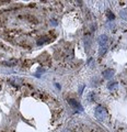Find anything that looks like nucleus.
<instances>
[{"label": "nucleus", "instance_id": "obj_1", "mask_svg": "<svg viewBox=\"0 0 127 132\" xmlns=\"http://www.w3.org/2000/svg\"><path fill=\"white\" fill-rule=\"evenodd\" d=\"M107 41H109V38H107L106 34H102L100 35V38H99V44H100V55H104L106 53L107 51V48H109V45H107Z\"/></svg>", "mask_w": 127, "mask_h": 132}, {"label": "nucleus", "instance_id": "obj_2", "mask_svg": "<svg viewBox=\"0 0 127 132\" xmlns=\"http://www.w3.org/2000/svg\"><path fill=\"white\" fill-rule=\"evenodd\" d=\"M94 114H95V118L99 119L100 121H103L106 119V110L103 106H98L94 110Z\"/></svg>", "mask_w": 127, "mask_h": 132}, {"label": "nucleus", "instance_id": "obj_3", "mask_svg": "<svg viewBox=\"0 0 127 132\" xmlns=\"http://www.w3.org/2000/svg\"><path fill=\"white\" fill-rule=\"evenodd\" d=\"M115 74V70H112V68H107V70H103V73H102V75H103V77L105 79H111L113 76H114Z\"/></svg>", "mask_w": 127, "mask_h": 132}, {"label": "nucleus", "instance_id": "obj_4", "mask_svg": "<svg viewBox=\"0 0 127 132\" xmlns=\"http://www.w3.org/2000/svg\"><path fill=\"white\" fill-rule=\"evenodd\" d=\"M107 88H109L111 92L117 90V88H118V82H110L109 84H107Z\"/></svg>", "mask_w": 127, "mask_h": 132}, {"label": "nucleus", "instance_id": "obj_5", "mask_svg": "<svg viewBox=\"0 0 127 132\" xmlns=\"http://www.w3.org/2000/svg\"><path fill=\"white\" fill-rule=\"evenodd\" d=\"M68 102H69V104H70L71 107H73V108H76V109L79 108L80 110H82V108H81V106L79 104V102H78V101H76L74 99H69Z\"/></svg>", "mask_w": 127, "mask_h": 132}, {"label": "nucleus", "instance_id": "obj_6", "mask_svg": "<svg viewBox=\"0 0 127 132\" xmlns=\"http://www.w3.org/2000/svg\"><path fill=\"white\" fill-rule=\"evenodd\" d=\"M120 16H122L123 19H125V20H127V9H124V10H122L120 12Z\"/></svg>", "mask_w": 127, "mask_h": 132}, {"label": "nucleus", "instance_id": "obj_7", "mask_svg": "<svg viewBox=\"0 0 127 132\" xmlns=\"http://www.w3.org/2000/svg\"><path fill=\"white\" fill-rule=\"evenodd\" d=\"M106 16H107V19H109L110 21H113V20H114V18H115L114 14H113L111 11H107V12H106Z\"/></svg>", "mask_w": 127, "mask_h": 132}, {"label": "nucleus", "instance_id": "obj_8", "mask_svg": "<svg viewBox=\"0 0 127 132\" xmlns=\"http://www.w3.org/2000/svg\"><path fill=\"white\" fill-rule=\"evenodd\" d=\"M84 42H85V48L87 50H89L90 48V38H85L84 40Z\"/></svg>", "mask_w": 127, "mask_h": 132}]
</instances>
